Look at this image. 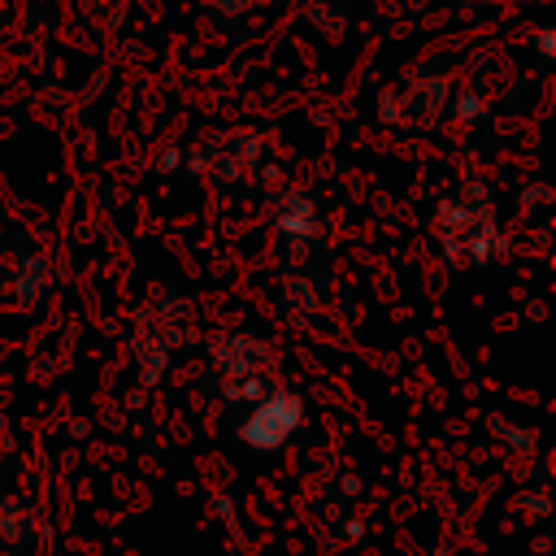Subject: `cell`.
Returning a JSON list of instances; mask_svg holds the SVG:
<instances>
[{"label":"cell","mask_w":556,"mask_h":556,"mask_svg":"<svg viewBox=\"0 0 556 556\" xmlns=\"http://www.w3.org/2000/svg\"><path fill=\"white\" fill-rule=\"evenodd\" d=\"M300 400L291 395V391H278V395H269L243 426H239V439L243 443H252V447H278V443H287L291 439V430L300 426Z\"/></svg>","instance_id":"6da1fadb"}]
</instances>
